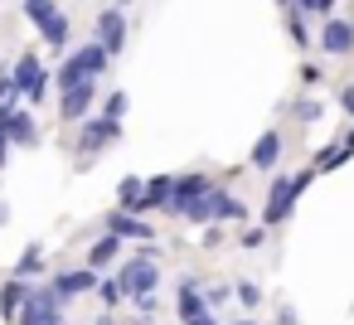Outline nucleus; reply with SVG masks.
<instances>
[{
  "instance_id": "1",
  "label": "nucleus",
  "mask_w": 354,
  "mask_h": 325,
  "mask_svg": "<svg viewBox=\"0 0 354 325\" xmlns=\"http://www.w3.org/2000/svg\"><path fill=\"white\" fill-rule=\"evenodd\" d=\"M315 165H306V170H291V175H272V185H267V199H262V228H277V223H286L291 214H296V199L315 185Z\"/></svg>"
},
{
  "instance_id": "2",
  "label": "nucleus",
  "mask_w": 354,
  "mask_h": 325,
  "mask_svg": "<svg viewBox=\"0 0 354 325\" xmlns=\"http://www.w3.org/2000/svg\"><path fill=\"white\" fill-rule=\"evenodd\" d=\"M117 281H122V291H127V301L131 296H151L156 286H160V262H156V243H141V252H131L122 267H117Z\"/></svg>"
},
{
  "instance_id": "3",
  "label": "nucleus",
  "mask_w": 354,
  "mask_h": 325,
  "mask_svg": "<svg viewBox=\"0 0 354 325\" xmlns=\"http://www.w3.org/2000/svg\"><path fill=\"white\" fill-rule=\"evenodd\" d=\"M122 141V122H112V117H83L78 122V156L83 160H93V156H102L107 146H117Z\"/></svg>"
},
{
  "instance_id": "4",
  "label": "nucleus",
  "mask_w": 354,
  "mask_h": 325,
  "mask_svg": "<svg viewBox=\"0 0 354 325\" xmlns=\"http://www.w3.org/2000/svg\"><path fill=\"white\" fill-rule=\"evenodd\" d=\"M214 189V180L209 175H199V170H189V175H175V189H170V204H165V214L170 219H185V209L199 199V194H209Z\"/></svg>"
},
{
  "instance_id": "5",
  "label": "nucleus",
  "mask_w": 354,
  "mask_h": 325,
  "mask_svg": "<svg viewBox=\"0 0 354 325\" xmlns=\"http://www.w3.org/2000/svg\"><path fill=\"white\" fill-rule=\"evenodd\" d=\"M320 49H325L330 59H349V54H354V20L325 15V20H320Z\"/></svg>"
},
{
  "instance_id": "6",
  "label": "nucleus",
  "mask_w": 354,
  "mask_h": 325,
  "mask_svg": "<svg viewBox=\"0 0 354 325\" xmlns=\"http://www.w3.org/2000/svg\"><path fill=\"white\" fill-rule=\"evenodd\" d=\"M127 35H131V25H127V15H122V6H107V10L97 15V44L117 59V54L127 49Z\"/></svg>"
},
{
  "instance_id": "7",
  "label": "nucleus",
  "mask_w": 354,
  "mask_h": 325,
  "mask_svg": "<svg viewBox=\"0 0 354 325\" xmlns=\"http://www.w3.org/2000/svg\"><path fill=\"white\" fill-rule=\"evenodd\" d=\"M93 102H97V83L83 78L78 88L59 93V117H64V122H83V117H93Z\"/></svg>"
},
{
  "instance_id": "8",
  "label": "nucleus",
  "mask_w": 354,
  "mask_h": 325,
  "mask_svg": "<svg viewBox=\"0 0 354 325\" xmlns=\"http://www.w3.org/2000/svg\"><path fill=\"white\" fill-rule=\"evenodd\" d=\"M49 286H54L59 301L68 306V301H78V296H88V291H97V272H93V267H68V272H59Z\"/></svg>"
},
{
  "instance_id": "9",
  "label": "nucleus",
  "mask_w": 354,
  "mask_h": 325,
  "mask_svg": "<svg viewBox=\"0 0 354 325\" xmlns=\"http://www.w3.org/2000/svg\"><path fill=\"white\" fill-rule=\"evenodd\" d=\"M107 233H117L122 243H127V238H131V243H156V228H151L141 214H127V209L107 214Z\"/></svg>"
},
{
  "instance_id": "10",
  "label": "nucleus",
  "mask_w": 354,
  "mask_h": 325,
  "mask_svg": "<svg viewBox=\"0 0 354 325\" xmlns=\"http://www.w3.org/2000/svg\"><path fill=\"white\" fill-rule=\"evenodd\" d=\"M0 117H6V136H10V146H39V122H35V112L15 107V112H0Z\"/></svg>"
},
{
  "instance_id": "11",
  "label": "nucleus",
  "mask_w": 354,
  "mask_h": 325,
  "mask_svg": "<svg viewBox=\"0 0 354 325\" xmlns=\"http://www.w3.org/2000/svg\"><path fill=\"white\" fill-rule=\"evenodd\" d=\"M248 165L257 175H277V165H281V136L277 131H262L257 146H252V156H248Z\"/></svg>"
},
{
  "instance_id": "12",
  "label": "nucleus",
  "mask_w": 354,
  "mask_h": 325,
  "mask_svg": "<svg viewBox=\"0 0 354 325\" xmlns=\"http://www.w3.org/2000/svg\"><path fill=\"white\" fill-rule=\"evenodd\" d=\"M170 189H175V175H146V189H141V219L146 214H165V204H170Z\"/></svg>"
},
{
  "instance_id": "13",
  "label": "nucleus",
  "mask_w": 354,
  "mask_h": 325,
  "mask_svg": "<svg viewBox=\"0 0 354 325\" xmlns=\"http://www.w3.org/2000/svg\"><path fill=\"white\" fill-rule=\"evenodd\" d=\"M175 310H180V325H189L194 315L209 310V306H204V286H199L194 277H180V286H175Z\"/></svg>"
},
{
  "instance_id": "14",
  "label": "nucleus",
  "mask_w": 354,
  "mask_h": 325,
  "mask_svg": "<svg viewBox=\"0 0 354 325\" xmlns=\"http://www.w3.org/2000/svg\"><path fill=\"white\" fill-rule=\"evenodd\" d=\"M10 78H15V88H20V98H25L35 83H44V78H54V73L39 64V54H20V59H15V68H10Z\"/></svg>"
},
{
  "instance_id": "15",
  "label": "nucleus",
  "mask_w": 354,
  "mask_h": 325,
  "mask_svg": "<svg viewBox=\"0 0 354 325\" xmlns=\"http://www.w3.org/2000/svg\"><path fill=\"white\" fill-rule=\"evenodd\" d=\"M73 59H78V68H83V78H93V83H97V78L107 73V64H112V54H107V49H102L97 39H88V44H78V54H73Z\"/></svg>"
},
{
  "instance_id": "16",
  "label": "nucleus",
  "mask_w": 354,
  "mask_h": 325,
  "mask_svg": "<svg viewBox=\"0 0 354 325\" xmlns=\"http://www.w3.org/2000/svg\"><path fill=\"white\" fill-rule=\"evenodd\" d=\"M117 252H122V238H117V233H102V238L88 248V262H83V267H93V272L102 277V272L117 262Z\"/></svg>"
},
{
  "instance_id": "17",
  "label": "nucleus",
  "mask_w": 354,
  "mask_h": 325,
  "mask_svg": "<svg viewBox=\"0 0 354 325\" xmlns=\"http://www.w3.org/2000/svg\"><path fill=\"white\" fill-rule=\"evenodd\" d=\"M25 296H30V281H20V277H6V281H0V315H6V320H20V306H25Z\"/></svg>"
},
{
  "instance_id": "18",
  "label": "nucleus",
  "mask_w": 354,
  "mask_h": 325,
  "mask_svg": "<svg viewBox=\"0 0 354 325\" xmlns=\"http://www.w3.org/2000/svg\"><path fill=\"white\" fill-rule=\"evenodd\" d=\"M218 199H223V189L214 185L209 194H199V199L185 209V223H218Z\"/></svg>"
},
{
  "instance_id": "19",
  "label": "nucleus",
  "mask_w": 354,
  "mask_h": 325,
  "mask_svg": "<svg viewBox=\"0 0 354 325\" xmlns=\"http://www.w3.org/2000/svg\"><path fill=\"white\" fill-rule=\"evenodd\" d=\"M44 262H49V252H44L39 243H25V252L15 257V272H10V277H20V281H35V277L44 272Z\"/></svg>"
},
{
  "instance_id": "20",
  "label": "nucleus",
  "mask_w": 354,
  "mask_h": 325,
  "mask_svg": "<svg viewBox=\"0 0 354 325\" xmlns=\"http://www.w3.org/2000/svg\"><path fill=\"white\" fill-rule=\"evenodd\" d=\"M68 35H73V20H68L64 10H54V15L39 25V39H44L49 49H64V44H68Z\"/></svg>"
},
{
  "instance_id": "21",
  "label": "nucleus",
  "mask_w": 354,
  "mask_h": 325,
  "mask_svg": "<svg viewBox=\"0 0 354 325\" xmlns=\"http://www.w3.org/2000/svg\"><path fill=\"white\" fill-rule=\"evenodd\" d=\"M141 189H146V180H141V175H127V180L117 185V209L136 214V209H141Z\"/></svg>"
},
{
  "instance_id": "22",
  "label": "nucleus",
  "mask_w": 354,
  "mask_h": 325,
  "mask_svg": "<svg viewBox=\"0 0 354 325\" xmlns=\"http://www.w3.org/2000/svg\"><path fill=\"white\" fill-rule=\"evenodd\" d=\"M344 160H349V151H344V141H330V146H320V156H315L310 165H315L320 175H330V170H339Z\"/></svg>"
},
{
  "instance_id": "23",
  "label": "nucleus",
  "mask_w": 354,
  "mask_h": 325,
  "mask_svg": "<svg viewBox=\"0 0 354 325\" xmlns=\"http://www.w3.org/2000/svg\"><path fill=\"white\" fill-rule=\"evenodd\" d=\"M15 325H68V315H64V310H39V306H30V301H25Z\"/></svg>"
},
{
  "instance_id": "24",
  "label": "nucleus",
  "mask_w": 354,
  "mask_h": 325,
  "mask_svg": "<svg viewBox=\"0 0 354 325\" xmlns=\"http://www.w3.org/2000/svg\"><path fill=\"white\" fill-rule=\"evenodd\" d=\"M286 39H291L296 49H310V25H306V15H301L296 6L286 10Z\"/></svg>"
},
{
  "instance_id": "25",
  "label": "nucleus",
  "mask_w": 354,
  "mask_h": 325,
  "mask_svg": "<svg viewBox=\"0 0 354 325\" xmlns=\"http://www.w3.org/2000/svg\"><path fill=\"white\" fill-rule=\"evenodd\" d=\"M97 301H102V310H117V306L127 301V291H122L117 272H112V277H97Z\"/></svg>"
},
{
  "instance_id": "26",
  "label": "nucleus",
  "mask_w": 354,
  "mask_h": 325,
  "mask_svg": "<svg viewBox=\"0 0 354 325\" xmlns=\"http://www.w3.org/2000/svg\"><path fill=\"white\" fill-rule=\"evenodd\" d=\"M243 219H248V204L223 189V199H218V223H243Z\"/></svg>"
},
{
  "instance_id": "27",
  "label": "nucleus",
  "mask_w": 354,
  "mask_h": 325,
  "mask_svg": "<svg viewBox=\"0 0 354 325\" xmlns=\"http://www.w3.org/2000/svg\"><path fill=\"white\" fill-rule=\"evenodd\" d=\"M54 83H59V93H68V88H78V83H83V68H78V59H73V54H68V59L59 64Z\"/></svg>"
},
{
  "instance_id": "28",
  "label": "nucleus",
  "mask_w": 354,
  "mask_h": 325,
  "mask_svg": "<svg viewBox=\"0 0 354 325\" xmlns=\"http://www.w3.org/2000/svg\"><path fill=\"white\" fill-rule=\"evenodd\" d=\"M54 10H59V0H25V20H30L35 30H39V25L54 15Z\"/></svg>"
},
{
  "instance_id": "29",
  "label": "nucleus",
  "mask_w": 354,
  "mask_h": 325,
  "mask_svg": "<svg viewBox=\"0 0 354 325\" xmlns=\"http://www.w3.org/2000/svg\"><path fill=\"white\" fill-rule=\"evenodd\" d=\"M127 107H131V98H127L122 88L102 98V117H112V122H122V117H127Z\"/></svg>"
},
{
  "instance_id": "30",
  "label": "nucleus",
  "mask_w": 354,
  "mask_h": 325,
  "mask_svg": "<svg viewBox=\"0 0 354 325\" xmlns=\"http://www.w3.org/2000/svg\"><path fill=\"white\" fill-rule=\"evenodd\" d=\"M233 296H238L248 310H257V306H262V286H257V281H238V286H233Z\"/></svg>"
},
{
  "instance_id": "31",
  "label": "nucleus",
  "mask_w": 354,
  "mask_h": 325,
  "mask_svg": "<svg viewBox=\"0 0 354 325\" xmlns=\"http://www.w3.org/2000/svg\"><path fill=\"white\" fill-rule=\"evenodd\" d=\"M296 10H301V15H320V20H325V15H335V0H296Z\"/></svg>"
},
{
  "instance_id": "32",
  "label": "nucleus",
  "mask_w": 354,
  "mask_h": 325,
  "mask_svg": "<svg viewBox=\"0 0 354 325\" xmlns=\"http://www.w3.org/2000/svg\"><path fill=\"white\" fill-rule=\"evenodd\" d=\"M223 301H233V286L228 281H218V286H204V306L214 310V306H223Z\"/></svg>"
},
{
  "instance_id": "33",
  "label": "nucleus",
  "mask_w": 354,
  "mask_h": 325,
  "mask_svg": "<svg viewBox=\"0 0 354 325\" xmlns=\"http://www.w3.org/2000/svg\"><path fill=\"white\" fill-rule=\"evenodd\" d=\"M291 112H296V122H320V112H325V107H320L315 98H306V102H296Z\"/></svg>"
},
{
  "instance_id": "34",
  "label": "nucleus",
  "mask_w": 354,
  "mask_h": 325,
  "mask_svg": "<svg viewBox=\"0 0 354 325\" xmlns=\"http://www.w3.org/2000/svg\"><path fill=\"white\" fill-rule=\"evenodd\" d=\"M320 78H325L320 64H301V83H306V88H320Z\"/></svg>"
},
{
  "instance_id": "35",
  "label": "nucleus",
  "mask_w": 354,
  "mask_h": 325,
  "mask_svg": "<svg viewBox=\"0 0 354 325\" xmlns=\"http://www.w3.org/2000/svg\"><path fill=\"white\" fill-rule=\"evenodd\" d=\"M131 301H136V310H141V315H156V310H160V301H156V291H151V296H131Z\"/></svg>"
},
{
  "instance_id": "36",
  "label": "nucleus",
  "mask_w": 354,
  "mask_h": 325,
  "mask_svg": "<svg viewBox=\"0 0 354 325\" xmlns=\"http://www.w3.org/2000/svg\"><path fill=\"white\" fill-rule=\"evenodd\" d=\"M10 151H15V146H10V136H6V117H0V170H6V160H10Z\"/></svg>"
},
{
  "instance_id": "37",
  "label": "nucleus",
  "mask_w": 354,
  "mask_h": 325,
  "mask_svg": "<svg viewBox=\"0 0 354 325\" xmlns=\"http://www.w3.org/2000/svg\"><path fill=\"white\" fill-rule=\"evenodd\" d=\"M262 243H267V228H248L243 233V248H262Z\"/></svg>"
},
{
  "instance_id": "38",
  "label": "nucleus",
  "mask_w": 354,
  "mask_h": 325,
  "mask_svg": "<svg viewBox=\"0 0 354 325\" xmlns=\"http://www.w3.org/2000/svg\"><path fill=\"white\" fill-rule=\"evenodd\" d=\"M339 107H344V117H354V83L339 88Z\"/></svg>"
},
{
  "instance_id": "39",
  "label": "nucleus",
  "mask_w": 354,
  "mask_h": 325,
  "mask_svg": "<svg viewBox=\"0 0 354 325\" xmlns=\"http://www.w3.org/2000/svg\"><path fill=\"white\" fill-rule=\"evenodd\" d=\"M189 325H218V315H214V310H204V315H194Z\"/></svg>"
},
{
  "instance_id": "40",
  "label": "nucleus",
  "mask_w": 354,
  "mask_h": 325,
  "mask_svg": "<svg viewBox=\"0 0 354 325\" xmlns=\"http://www.w3.org/2000/svg\"><path fill=\"white\" fill-rule=\"evenodd\" d=\"M277 325H296V310H291V306H286V310H281V315H277Z\"/></svg>"
},
{
  "instance_id": "41",
  "label": "nucleus",
  "mask_w": 354,
  "mask_h": 325,
  "mask_svg": "<svg viewBox=\"0 0 354 325\" xmlns=\"http://www.w3.org/2000/svg\"><path fill=\"white\" fill-rule=\"evenodd\" d=\"M339 141H344V151H349V156H354V131H344V136H339Z\"/></svg>"
},
{
  "instance_id": "42",
  "label": "nucleus",
  "mask_w": 354,
  "mask_h": 325,
  "mask_svg": "<svg viewBox=\"0 0 354 325\" xmlns=\"http://www.w3.org/2000/svg\"><path fill=\"white\" fill-rule=\"evenodd\" d=\"M277 6H281V10H291V6H296V0H277Z\"/></svg>"
},
{
  "instance_id": "43",
  "label": "nucleus",
  "mask_w": 354,
  "mask_h": 325,
  "mask_svg": "<svg viewBox=\"0 0 354 325\" xmlns=\"http://www.w3.org/2000/svg\"><path fill=\"white\" fill-rule=\"evenodd\" d=\"M233 325H257V320H233Z\"/></svg>"
},
{
  "instance_id": "44",
  "label": "nucleus",
  "mask_w": 354,
  "mask_h": 325,
  "mask_svg": "<svg viewBox=\"0 0 354 325\" xmlns=\"http://www.w3.org/2000/svg\"><path fill=\"white\" fill-rule=\"evenodd\" d=\"M112 6H131V0H112Z\"/></svg>"
}]
</instances>
